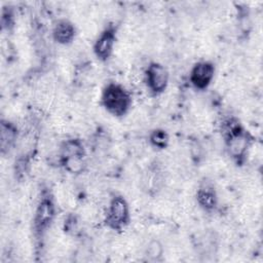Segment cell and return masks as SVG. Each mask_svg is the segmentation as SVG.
I'll return each instance as SVG.
<instances>
[{
  "label": "cell",
  "instance_id": "11",
  "mask_svg": "<svg viewBox=\"0 0 263 263\" xmlns=\"http://www.w3.org/2000/svg\"><path fill=\"white\" fill-rule=\"evenodd\" d=\"M85 157L86 151L79 139H68L63 142L60 150V158L64 157Z\"/></svg>",
  "mask_w": 263,
  "mask_h": 263
},
{
  "label": "cell",
  "instance_id": "5",
  "mask_svg": "<svg viewBox=\"0 0 263 263\" xmlns=\"http://www.w3.org/2000/svg\"><path fill=\"white\" fill-rule=\"evenodd\" d=\"M145 84L152 96H159L165 91L170 81L167 69L158 62H151L145 70Z\"/></svg>",
  "mask_w": 263,
  "mask_h": 263
},
{
  "label": "cell",
  "instance_id": "7",
  "mask_svg": "<svg viewBox=\"0 0 263 263\" xmlns=\"http://www.w3.org/2000/svg\"><path fill=\"white\" fill-rule=\"evenodd\" d=\"M215 77V65L210 61H199L190 70L189 80L197 90L206 89Z\"/></svg>",
  "mask_w": 263,
  "mask_h": 263
},
{
  "label": "cell",
  "instance_id": "10",
  "mask_svg": "<svg viewBox=\"0 0 263 263\" xmlns=\"http://www.w3.org/2000/svg\"><path fill=\"white\" fill-rule=\"evenodd\" d=\"M76 36V28L74 24L66 18L59 20L52 29L53 40L61 45L72 43Z\"/></svg>",
  "mask_w": 263,
  "mask_h": 263
},
{
  "label": "cell",
  "instance_id": "13",
  "mask_svg": "<svg viewBox=\"0 0 263 263\" xmlns=\"http://www.w3.org/2000/svg\"><path fill=\"white\" fill-rule=\"evenodd\" d=\"M149 142L154 148L163 150L168 146L170 137L166 130L162 128H155L149 135Z\"/></svg>",
  "mask_w": 263,
  "mask_h": 263
},
{
  "label": "cell",
  "instance_id": "14",
  "mask_svg": "<svg viewBox=\"0 0 263 263\" xmlns=\"http://www.w3.org/2000/svg\"><path fill=\"white\" fill-rule=\"evenodd\" d=\"M144 255L149 261H159L163 255V246L159 240L152 239L146 246Z\"/></svg>",
  "mask_w": 263,
  "mask_h": 263
},
{
  "label": "cell",
  "instance_id": "8",
  "mask_svg": "<svg viewBox=\"0 0 263 263\" xmlns=\"http://www.w3.org/2000/svg\"><path fill=\"white\" fill-rule=\"evenodd\" d=\"M18 137L16 125L9 121L2 119L0 123V148L2 155L8 154L14 147Z\"/></svg>",
  "mask_w": 263,
  "mask_h": 263
},
{
  "label": "cell",
  "instance_id": "3",
  "mask_svg": "<svg viewBox=\"0 0 263 263\" xmlns=\"http://www.w3.org/2000/svg\"><path fill=\"white\" fill-rule=\"evenodd\" d=\"M130 222V210L124 196L115 194L109 201L105 216V224L114 231L123 230Z\"/></svg>",
  "mask_w": 263,
  "mask_h": 263
},
{
  "label": "cell",
  "instance_id": "9",
  "mask_svg": "<svg viewBox=\"0 0 263 263\" xmlns=\"http://www.w3.org/2000/svg\"><path fill=\"white\" fill-rule=\"evenodd\" d=\"M196 201L198 205L206 212H213L218 205V194L213 184L204 182L200 184L196 191Z\"/></svg>",
  "mask_w": 263,
  "mask_h": 263
},
{
  "label": "cell",
  "instance_id": "1",
  "mask_svg": "<svg viewBox=\"0 0 263 263\" xmlns=\"http://www.w3.org/2000/svg\"><path fill=\"white\" fill-rule=\"evenodd\" d=\"M254 137L237 120H230L224 130L225 148L229 157L236 163L242 164L253 144Z\"/></svg>",
  "mask_w": 263,
  "mask_h": 263
},
{
  "label": "cell",
  "instance_id": "12",
  "mask_svg": "<svg viewBox=\"0 0 263 263\" xmlns=\"http://www.w3.org/2000/svg\"><path fill=\"white\" fill-rule=\"evenodd\" d=\"M60 162L64 170L72 175L81 174L86 166L85 157H64L60 158Z\"/></svg>",
  "mask_w": 263,
  "mask_h": 263
},
{
  "label": "cell",
  "instance_id": "2",
  "mask_svg": "<svg viewBox=\"0 0 263 263\" xmlns=\"http://www.w3.org/2000/svg\"><path fill=\"white\" fill-rule=\"evenodd\" d=\"M101 104L109 114L115 117H123L132 108L133 98L129 90L122 84L110 82L102 90Z\"/></svg>",
  "mask_w": 263,
  "mask_h": 263
},
{
  "label": "cell",
  "instance_id": "4",
  "mask_svg": "<svg viewBox=\"0 0 263 263\" xmlns=\"http://www.w3.org/2000/svg\"><path fill=\"white\" fill-rule=\"evenodd\" d=\"M55 212L53 196L49 192H44L37 203L33 219V229L37 237H42L51 226L55 218Z\"/></svg>",
  "mask_w": 263,
  "mask_h": 263
},
{
  "label": "cell",
  "instance_id": "6",
  "mask_svg": "<svg viewBox=\"0 0 263 263\" xmlns=\"http://www.w3.org/2000/svg\"><path fill=\"white\" fill-rule=\"evenodd\" d=\"M116 34V27L114 25H108L95 40L92 51L99 61L107 62L113 54L117 38Z\"/></svg>",
  "mask_w": 263,
  "mask_h": 263
}]
</instances>
